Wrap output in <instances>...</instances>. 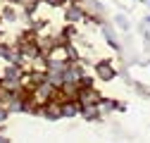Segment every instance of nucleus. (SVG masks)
<instances>
[{"instance_id":"nucleus-6","label":"nucleus","mask_w":150,"mask_h":143,"mask_svg":"<svg viewBox=\"0 0 150 143\" xmlns=\"http://www.w3.org/2000/svg\"><path fill=\"white\" fill-rule=\"evenodd\" d=\"M81 115H83L88 122L103 119V117H100V105H83V107H81Z\"/></svg>"},{"instance_id":"nucleus-3","label":"nucleus","mask_w":150,"mask_h":143,"mask_svg":"<svg viewBox=\"0 0 150 143\" xmlns=\"http://www.w3.org/2000/svg\"><path fill=\"white\" fill-rule=\"evenodd\" d=\"M60 110H62V117H76L81 112V103L76 98H64L60 103Z\"/></svg>"},{"instance_id":"nucleus-4","label":"nucleus","mask_w":150,"mask_h":143,"mask_svg":"<svg viewBox=\"0 0 150 143\" xmlns=\"http://www.w3.org/2000/svg\"><path fill=\"white\" fill-rule=\"evenodd\" d=\"M83 17H86V12H83V7H81L79 3H69V5H67V10H64V19H67L69 24L81 22Z\"/></svg>"},{"instance_id":"nucleus-2","label":"nucleus","mask_w":150,"mask_h":143,"mask_svg":"<svg viewBox=\"0 0 150 143\" xmlns=\"http://www.w3.org/2000/svg\"><path fill=\"white\" fill-rule=\"evenodd\" d=\"M96 76L100 81H112V79L117 76V69H115V64H112L110 60H100L96 64Z\"/></svg>"},{"instance_id":"nucleus-8","label":"nucleus","mask_w":150,"mask_h":143,"mask_svg":"<svg viewBox=\"0 0 150 143\" xmlns=\"http://www.w3.org/2000/svg\"><path fill=\"white\" fill-rule=\"evenodd\" d=\"M3 19H7V22H17V19H19V12H17L14 7H5V10H3Z\"/></svg>"},{"instance_id":"nucleus-1","label":"nucleus","mask_w":150,"mask_h":143,"mask_svg":"<svg viewBox=\"0 0 150 143\" xmlns=\"http://www.w3.org/2000/svg\"><path fill=\"white\" fill-rule=\"evenodd\" d=\"M76 100L83 105H98L100 103V93L96 91V86H86V88H79V93H76Z\"/></svg>"},{"instance_id":"nucleus-7","label":"nucleus","mask_w":150,"mask_h":143,"mask_svg":"<svg viewBox=\"0 0 150 143\" xmlns=\"http://www.w3.org/2000/svg\"><path fill=\"white\" fill-rule=\"evenodd\" d=\"M115 24H117L122 31H129V29H131V22H129V17H126L124 12H117V14H115Z\"/></svg>"},{"instance_id":"nucleus-9","label":"nucleus","mask_w":150,"mask_h":143,"mask_svg":"<svg viewBox=\"0 0 150 143\" xmlns=\"http://www.w3.org/2000/svg\"><path fill=\"white\" fill-rule=\"evenodd\" d=\"M143 24H145V26L150 29V14H148V17H145V19H143Z\"/></svg>"},{"instance_id":"nucleus-5","label":"nucleus","mask_w":150,"mask_h":143,"mask_svg":"<svg viewBox=\"0 0 150 143\" xmlns=\"http://www.w3.org/2000/svg\"><path fill=\"white\" fill-rule=\"evenodd\" d=\"M100 29H103V33H105V38H107V43H110V48L119 52V50H122V45H119V41H117V36L112 33V26L103 22V24H100Z\"/></svg>"}]
</instances>
